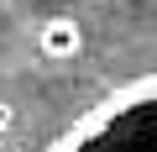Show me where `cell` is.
<instances>
[{
	"label": "cell",
	"instance_id": "cell-1",
	"mask_svg": "<svg viewBox=\"0 0 157 152\" xmlns=\"http://www.w3.org/2000/svg\"><path fill=\"white\" fill-rule=\"evenodd\" d=\"M47 152H157V68L94 100Z\"/></svg>",
	"mask_w": 157,
	"mask_h": 152
},
{
	"label": "cell",
	"instance_id": "cell-2",
	"mask_svg": "<svg viewBox=\"0 0 157 152\" xmlns=\"http://www.w3.org/2000/svg\"><path fill=\"white\" fill-rule=\"evenodd\" d=\"M32 42H37V53L47 63H73L78 53H84V26H78V16H68V11H52V16L37 21Z\"/></svg>",
	"mask_w": 157,
	"mask_h": 152
},
{
	"label": "cell",
	"instance_id": "cell-3",
	"mask_svg": "<svg viewBox=\"0 0 157 152\" xmlns=\"http://www.w3.org/2000/svg\"><path fill=\"white\" fill-rule=\"evenodd\" d=\"M6 126H11V110H6V105H0V131H6Z\"/></svg>",
	"mask_w": 157,
	"mask_h": 152
}]
</instances>
